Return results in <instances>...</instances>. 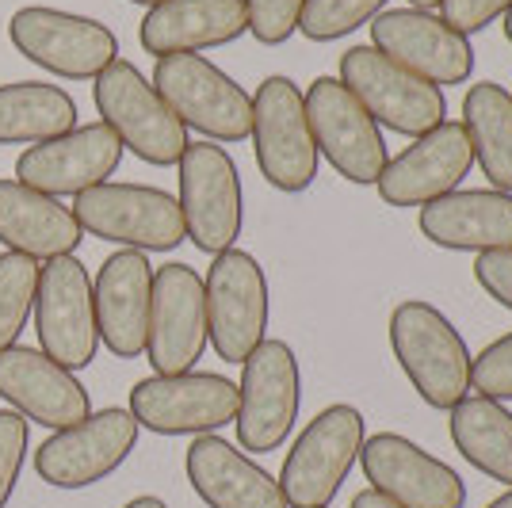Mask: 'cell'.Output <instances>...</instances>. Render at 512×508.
<instances>
[{"label": "cell", "mask_w": 512, "mask_h": 508, "mask_svg": "<svg viewBox=\"0 0 512 508\" xmlns=\"http://www.w3.org/2000/svg\"><path fill=\"white\" fill-rule=\"evenodd\" d=\"M390 348L425 405L455 409L470 394V348L440 306L421 298L398 302L390 314Z\"/></svg>", "instance_id": "6da1fadb"}, {"label": "cell", "mask_w": 512, "mask_h": 508, "mask_svg": "<svg viewBox=\"0 0 512 508\" xmlns=\"http://www.w3.org/2000/svg\"><path fill=\"white\" fill-rule=\"evenodd\" d=\"M92 100L100 111V123L119 138V146L153 169L180 165L184 149L192 146L188 127L172 115V107L161 100V92L134 62L115 58L107 65L92 81Z\"/></svg>", "instance_id": "7a4b0ae2"}, {"label": "cell", "mask_w": 512, "mask_h": 508, "mask_svg": "<svg viewBox=\"0 0 512 508\" xmlns=\"http://www.w3.org/2000/svg\"><path fill=\"white\" fill-rule=\"evenodd\" d=\"M73 218L88 237L134 253H172L188 241L176 195L153 184H96L77 195Z\"/></svg>", "instance_id": "3957f363"}, {"label": "cell", "mask_w": 512, "mask_h": 508, "mask_svg": "<svg viewBox=\"0 0 512 508\" xmlns=\"http://www.w3.org/2000/svg\"><path fill=\"white\" fill-rule=\"evenodd\" d=\"M153 88L188 130L230 146L253 130V96L203 54H172L153 65Z\"/></svg>", "instance_id": "277c9868"}, {"label": "cell", "mask_w": 512, "mask_h": 508, "mask_svg": "<svg viewBox=\"0 0 512 508\" xmlns=\"http://www.w3.org/2000/svg\"><path fill=\"white\" fill-rule=\"evenodd\" d=\"M367 440L363 413L356 405H329L299 432L291 444L279 489L287 497V508H329L333 497L348 482L352 466L360 463V447Z\"/></svg>", "instance_id": "5b68a950"}, {"label": "cell", "mask_w": 512, "mask_h": 508, "mask_svg": "<svg viewBox=\"0 0 512 508\" xmlns=\"http://www.w3.org/2000/svg\"><path fill=\"white\" fill-rule=\"evenodd\" d=\"M302 409L299 356L287 340H260L241 363L237 382V440L245 451L268 455L287 444Z\"/></svg>", "instance_id": "8992f818"}, {"label": "cell", "mask_w": 512, "mask_h": 508, "mask_svg": "<svg viewBox=\"0 0 512 508\" xmlns=\"http://www.w3.org/2000/svg\"><path fill=\"white\" fill-rule=\"evenodd\" d=\"M180 214L184 230L199 253L218 256L237 249L245 226V191L237 161L218 142H192L180 157Z\"/></svg>", "instance_id": "52a82bcc"}, {"label": "cell", "mask_w": 512, "mask_h": 508, "mask_svg": "<svg viewBox=\"0 0 512 508\" xmlns=\"http://www.w3.org/2000/svg\"><path fill=\"white\" fill-rule=\"evenodd\" d=\"M253 153L260 176L283 195H299L318 180V146L306 119L302 88L291 77H268L253 96Z\"/></svg>", "instance_id": "ba28073f"}, {"label": "cell", "mask_w": 512, "mask_h": 508, "mask_svg": "<svg viewBox=\"0 0 512 508\" xmlns=\"http://www.w3.org/2000/svg\"><path fill=\"white\" fill-rule=\"evenodd\" d=\"M341 85L367 107V115L386 130L421 138L448 119L444 88L428 85L406 65L390 62L375 46H348L341 58Z\"/></svg>", "instance_id": "9c48e42d"}, {"label": "cell", "mask_w": 512, "mask_h": 508, "mask_svg": "<svg viewBox=\"0 0 512 508\" xmlns=\"http://www.w3.org/2000/svg\"><path fill=\"white\" fill-rule=\"evenodd\" d=\"M8 39L27 62L43 65L62 81H96L119 58V39L111 27L46 4L12 12Z\"/></svg>", "instance_id": "30bf717a"}, {"label": "cell", "mask_w": 512, "mask_h": 508, "mask_svg": "<svg viewBox=\"0 0 512 508\" xmlns=\"http://www.w3.org/2000/svg\"><path fill=\"white\" fill-rule=\"evenodd\" d=\"M207 295V337H211L218 360L245 363L260 340H268V276L260 260L245 249H226L214 256L203 279Z\"/></svg>", "instance_id": "8fae6325"}, {"label": "cell", "mask_w": 512, "mask_h": 508, "mask_svg": "<svg viewBox=\"0 0 512 508\" xmlns=\"http://www.w3.org/2000/svg\"><path fill=\"white\" fill-rule=\"evenodd\" d=\"M302 100H306V119H310L318 157H325L348 184H363V188L375 184L390 161L383 127L341 85V77H318L302 92Z\"/></svg>", "instance_id": "7c38bea8"}, {"label": "cell", "mask_w": 512, "mask_h": 508, "mask_svg": "<svg viewBox=\"0 0 512 508\" xmlns=\"http://www.w3.org/2000/svg\"><path fill=\"white\" fill-rule=\"evenodd\" d=\"M35 333L39 348L69 371H85L100 352V325H96V298L92 276L73 256H54L39 272L35 291Z\"/></svg>", "instance_id": "4fadbf2b"}, {"label": "cell", "mask_w": 512, "mask_h": 508, "mask_svg": "<svg viewBox=\"0 0 512 508\" xmlns=\"http://www.w3.org/2000/svg\"><path fill=\"white\" fill-rule=\"evenodd\" d=\"M138 421L130 409H96L81 424L50 432L35 447V474L54 489H88L111 478L138 447Z\"/></svg>", "instance_id": "5bb4252c"}, {"label": "cell", "mask_w": 512, "mask_h": 508, "mask_svg": "<svg viewBox=\"0 0 512 508\" xmlns=\"http://www.w3.org/2000/svg\"><path fill=\"white\" fill-rule=\"evenodd\" d=\"M130 417L157 436H211L234 424L237 382L214 371L150 375L130 390Z\"/></svg>", "instance_id": "9a60e30c"}, {"label": "cell", "mask_w": 512, "mask_h": 508, "mask_svg": "<svg viewBox=\"0 0 512 508\" xmlns=\"http://www.w3.org/2000/svg\"><path fill=\"white\" fill-rule=\"evenodd\" d=\"M207 295L203 276L192 264L172 260L153 272L150 333H146V360L153 375H184L207 352Z\"/></svg>", "instance_id": "2e32d148"}, {"label": "cell", "mask_w": 512, "mask_h": 508, "mask_svg": "<svg viewBox=\"0 0 512 508\" xmlns=\"http://www.w3.org/2000/svg\"><path fill=\"white\" fill-rule=\"evenodd\" d=\"M371 46L390 62L406 65L428 85H467L474 73V46L425 8H386L371 20Z\"/></svg>", "instance_id": "e0dca14e"}, {"label": "cell", "mask_w": 512, "mask_h": 508, "mask_svg": "<svg viewBox=\"0 0 512 508\" xmlns=\"http://www.w3.org/2000/svg\"><path fill=\"white\" fill-rule=\"evenodd\" d=\"M363 478L398 508H467L459 470L398 432H379L360 447Z\"/></svg>", "instance_id": "ac0fdd59"}, {"label": "cell", "mask_w": 512, "mask_h": 508, "mask_svg": "<svg viewBox=\"0 0 512 508\" xmlns=\"http://www.w3.org/2000/svg\"><path fill=\"white\" fill-rule=\"evenodd\" d=\"M470 169H474V146L467 138V127L459 119H444L440 127L413 138V146H406L398 157H390L375 188L386 207L409 211L459 191Z\"/></svg>", "instance_id": "d6986e66"}, {"label": "cell", "mask_w": 512, "mask_h": 508, "mask_svg": "<svg viewBox=\"0 0 512 508\" xmlns=\"http://www.w3.org/2000/svg\"><path fill=\"white\" fill-rule=\"evenodd\" d=\"M119 161H123L119 138L104 123H88V127H73L69 134L23 149L16 157V180L54 199L62 195L77 199L81 191L107 184V176H115Z\"/></svg>", "instance_id": "ffe728a7"}, {"label": "cell", "mask_w": 512, "mask_h": 508, "mask_svg": "<svg viewBox=\"0 0 512 508\" xmlns=\"http://www.w3.org/2000/svg\"><path fill=\"white\" fill-rule=\"evenodd\" d=\"M0 398L16 405L23 421L43 424L50 432L73 428L92 413L85 382L58 360H50L43 348L23 344L0 352Z\"/></svg>", "instance_id": "44dd1931"}, {"label": "cell", "mask_w": 512, "mask_h": 508, "mask_svg": "<svg viewBox=\"0 0 512 508\" xmlns=\"http://www.w3.org/2000/svg\"><path fill=\"white\" fill-rule=\"evenodd\" d=\"M96 298V325L100 344L119 360L146 356V333H150V298H153V264L146 253L119 249L100 264L92 279Z\"/></svg>", "instance_id": "7402d4cb"}, {"label": "cell", "mask_w": 512, "mask_h": 508, "mask_svg": "<svg viewBox=\"0 0 512 508\" xmlns=\"http://www.w3.org/2000/svg\"><path fill=\"white\" fill-rule=\"evenodd\" d=\"M184 470L195 497L207 508H287L276 478L218 432L195 436L184 455Z\"/></svg>", "instance_id": "603a6c76"}, {"label": "cell", "mask_w": 512, "mask_h": 508, "mask_svg": "<svg viewBox=\"0 0 512 508\" xmlns=\"http://www.w3.org/2000/svg\"><path fill=\"white\" fill-rule=\"evenodd\" d=\"M249 31L245 0H161L146 12L138 43L146 54H203L230 46Z\"/></svg>", "instance_id": "cb8c5ba5"}, {"label": "cell", "mask_w": 512, "mask_h": 508, "mask_svg": "<svg viewBox=\"0 0 512 508\" xmlns=\"http://www.w3.org/2000/svg\"><path fill=\"white\" fill-rule=\"evenodd\" d=\"M417 226L432 245L451 253L512 249V195L493 188H459L425 203Z\"/></svg>", "instance_id": "d4e9b609"}, {"label": "cell", "mask_w": 512, "mask_h": 508, "mask_svg": "<svg viewBox=\"0 0 512 508\" xmlns=\"http://www.w3.org/2000/svg\"><path fill=\"white\" fill-rule=\"evenodd\" d=\"M81 241L85 230L77 226L73 207H62V199L27 188L16 176H0V245L8 253L46 264L54 256H73Z\"/></svg>", "instance_id": "484cf974"}, {"label": "cell", "mask_w": 512, "mask_h": 508, "mask_svg": "<svg viewBox=\"0 0 512 508\" xmlns=\"http://www.w3.org/2000/svg\"><path fill=\"white\" fill-rule=\"evenodd\" d=\"M77 127V104L62 85H0V146H39Z\"/></svg>", "instance_id": "4316f807"}, {"label": "cell", "mask_w": 512, "mask_h": 508, "mask_svg": "<svg viewBox=\"0 0 512 508\" xmlns=\"http://www.w3.org/2000/svg\"><path fill=\"white\" fill-rule=\"evenodd\" d=\"M451 413V444L474 470H482L493 482H505L512 489V413L505 402L490 398H463L448 409Z\"/></svg>", "instance_id": "83f0119b"}, {"label": "cell", "mask_w": 512, "mask_h": 508, "mask_svg": "<svg viewBox=\"0 0 512 508\" xmlns=\"http://www.w3.org/2000/svg\"><path fill=\"white\" fill-rule=\"evenodd\" d=\"M463 127L474 146V165L490 188L512 195V96L493 81L470 85L463 96Z\"/></svg>", "instance_id": "f1b7e54d"}, {"label": "cell", "mask_w": 512, "mask_h": 508, "mask_svg": "<svg viewBox=\"0 0 512 508\" xmlns=\"http://www.w3.org/2000/svg\"><path fill=\"white\" fill-rule=\"evenodd\" d=\"M43 264L20 253H0V352L12 348L35 310Z\"/></svg>", "instance_id": "f546056e"}, {"label": "cell", "mask_w": 512, "mask_h": 508, "mask_svg": "<svg viewBox=\"0 0 512 508\" xmlns=\"http://www.w3.org/2000/svg\"><path fill=\"white\" fill-rule=\"evenodd\" d=\"M390 0H306L299 31L310 43H337L352 31L371 27V20L386 12Z\"/></svg>", "instance_id": "4dcf8cb0"}, {"label": "cell", "mask_w": 512, "mask_h": 508, "mask_svg": "<svg viewBox=\"0 0 512 508\" xmlns=\"http://www.w3.org/2000/svg\"><path fill=\"white\" fill-rule=\"evenodd\" d=\"M470 386L478 390V398L512 402V333L490 340L470 360Z\"/></svg>", "instance_id": "1f68e13d"}, {"label": "cell", "mask_w": 512, "mask_h": 508, "mask_svg": "<svg viewBox=\"0 0 512 508\" xmlns=\"http://www.w3.org/2000/svg\"><path fill=\"white\" fill-rule=\"evenodd\" d=\"M306 0H245L249 35L260 46H283L299 31Z\"/></svg>", "instance_id": "d6a6232c"}, {"label": "cell", "mask_w": 512, "mask_h": 508, "mask_svg": "<svg viewBox=\"0 0 512 508\" xmlns=\"http://www.w3.org/2000/svg\"><path fill=\"white\" fill-rule=\"evenodd\" d=\"M27 444H31V424L16 409H0V508L12 501V493L20 486Z\"/></svg>", "instance_id": "836d02e7"}, {"label": "cell", "mask_w": 512, "mask_h": 508, "mask_svg": "<svg viewBox=\"0 0 512 508\" xmlns=\"http://www.w3.org/2000/svg\"><path fill=\"white\" fill-rule=\"evenodd\" d=\"M512 0H440V20L459 35H478L501 16H509Z\"/></svg>", "instance_id": "e575fe53"}, {"label": "cell", "mask_w": 512, "mask_h": 508, "mask_svg": "<svg viewBox=\"0 0 512 508\" xmlns=\"http://www.w3.org/2000/svg\"><path fill=\"white\" fill-rule=\"evenodd\" d=\"M474 279L486 295L512 310V249H493V253H478L474 260Z\"/></svg>", "instance_id": "d590c367"}, {"label": "cell", "mask_w": 512, "mask_h": 508, "mask_svg": "<svg viewBox=\"0 0 512 508\" xmlns=\"http://www.w3.org/2000/svg\"><path fill=\"white\" fill-rule=\"evenodd\" d=\"M352 508H398V505H394L390 497H383V493H375V489L367 486L352 497Z\"/></svg>", "instance_id": "8d00e7d4"}, {"label": "cell", "mask_w": 512, "mask_h": 508, "mask_svg": "<svg viewBox=\"0 0 512 508\" xmlns=\"http://www.w3.org/2000/svg\"><path fill=\"white\" fill-rule=\"evenodd\" d=\"M123 508H169L161 497H153V493H142V497H134V501H127Z\"/></svg>", "instance_id": "74e56055"}, {"label": "cell", "mask_w": 512, "mask_h": 508, "mask_svg": "<svg viewBox=\"0 0 512 508\" xmlns=\"http://www.w3.org/2000/svg\"><path fill=\"white\" fill-rule=\"evenodd\" d=\"M486 508H512V489H509V493H501V497H493Z\"/></svg>", "instance_id": "f35d334b"}, {"label": "cell", "mask_w": 512, "mask_h": 508, "mask_svg": "<svg viewBox=\"0 0 512 508\" xmlns=\"http://www.w3.org/2000/svg\"><path fill=\"white\" fill-rule=\"evenodd\" d=\"M409 8H425V12H432V8H440V0H409Z\"/></svg>", "instance_id": "ab89813d"}, {"label": "cell", "mask_w": 512, "mask_h": 508, "mask_svg": "<svg viewBox=\"0 0 512 508\" xmlns=\"http://www.w3.org/2000/svg\"><path fill=\"white\" fill-rule=\"evenodd\" d=\"M505 39L512 43V8H509V16H505Z\"/></svg>", "instance_id": "60d3db41"}, {"label": "cell", "mask_w": 512, "mask_h": 508, "mask_svg": "<svg viewBox=\"0 0 512 508\" xmlns=\"http://www.w3.org/2000/svg\"><path fill=\"white\" fill-rule=\"evenodd\" d=\"M130 4H142V8H153V4H161V0H130Z\"/></svg>", "instance_id": "b9f144b4"}]
</instances>
